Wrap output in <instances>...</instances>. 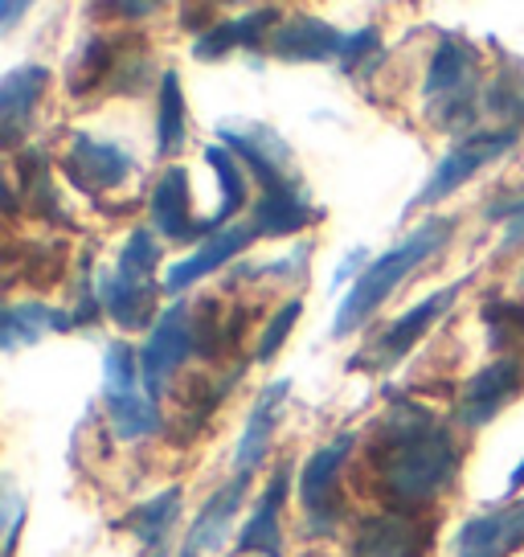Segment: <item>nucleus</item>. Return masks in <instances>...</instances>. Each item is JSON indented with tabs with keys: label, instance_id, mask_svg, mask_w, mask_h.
<instances>
[{
	"label": "nucleus",
	"instance_id": "nucleus-1",
	"mask_svg": "<svg viewBox=\"0 0 524 557\" xmlns=\"http://www.w3.org/2000/svg\"><path fill=\"white\" fill-rule=\"evenodd\" d=\"M369 468L389 508L422 512L451 492L463 468L459 438L431 406L394 398L369 435Z\"/></svg>",
	"mask_w": 524,
	"mask_h": 557
},
{
	"label": "nucleus",
	"instance_id": "nucleus-2",
	"mask_svg": "<svg viewBox=\"0 0 524 557\" xmlns=\"http://www.w3.org/2000/svg\"><path fill=\"white\" fill-rule=\"evenodd\" d=\"M451 238H454V218L431 213L426 222H419V226L406 234L402 243L389 246L382 259L369 262V271L357 278V283H352L349 296H345V304L336 308V320H333V336H336V341L361 329L369 315L377 312L385 299H389L394 292H398V287H402L406 275H410V271H419L426 259L442 255V250L451 246Z\"/></svg>",
	"mask_w": 524,
	"mask_h": 557
},
{
	"label": "nucleus",
	"instance_id": "nucleus-3",
	"mask_svg": "<svg viewBox=\"0 0 524 557\" xmlns=\"http://www.w3.org/2000/svg\"><path fill=\"white\" fill-rule=\"evenodd\" d=\"M422 90H426V115L438 127H454V123L475 120V103H479V53H475L472 41L442 34L438 50L431 53Z\"/></svg>",
	"mask_w": 524,
	"mask_h": 557
},
{
	"label": "nucleus",
	"instance_id": "nucleus-4",
	"mask_svg": "<svg viewBox=\"0 0 524 557\" xmlns=\"http://www.w3.org/2000/svg\"><path fill=\"white\" fill-rule=\"evenodd\" d=\"M103 406L111 418V431L123 443H136L160 431V406L144 389L140 348L111 341L103 352Z\"/></svg>",
	"mask_w": 524,
	"mask_h": 557
},
{
	"label": "nucleus",
	"instance_id": "nucleus-5",
	"mask_svg": "<svg viewBox=\"0 0 524 557\" xmlns=\"http://www.w3.org/2000/svg\"><path fill=\"white\" fill-rule=\"evenodd\" d=\"M352 447H357V435L345 431V435H336L333 443L315 447L312 459L299 471V508H303L312 533H333L336 521H340V512H345V500H340V471L349 463Z\"/></svg>",
	"mask_w": 524,
	"mask_h": 557
},
{
	"label": "nucleus",
	"instance_id": "nucleus-6",
	"mask_svg": "<svg viewBox=\"0 0 524 557\" xmlns=\"http://www.w3.org/2000/svg\"><path fill=\"white\" fill-rule=\"evenodd\" d=\"M472 283V275L467 278H459V283H447L442 292H431L426 299H419L410 312H402L398 320H389L373 341H369V352L365 357H352L349 366L352 369H389V366H398L410 348L419 345L426 332L435 329L442 315L451 312V304L459 296H463V287Z\"/></svg>",
	"mask_w": 524,
	"mask_h": 557
},
{
	"label": "nucleus",
	"instance_id": "nucleus-7",
	"mask_svg": "<svg viewBox=\"0 0 524 557\" xmlns=\"http://www.w3.org/2000/svg\"><path fill=\"white\" fill-rule=\"evenodd\" d=\"M516 144H521V132H516V127H496V132H479V136L459 139L451 152L438 160V169L431 173V181L410 197V209L447 201V197H451L454 189H463L484 164L500 160L504 152H512Z\"/></svg>",
	"mask_w": 524,
	"mask_h": 557
},
{
	"label": "nucleus",
	"instance_id": "nucleus-8",
	"mask_svg": "<svg viewBox=\"0 0 524 557\" xmlns=\"http://www.w3.org/2000/svg\"><path fill=\"white\" fill-rule=\"evenodd\" d=\"M217 139H222L226 152H234V157L250 169V176L262 185V193L299 181L296 152H291V144H287L275 127H266V123L229 120L217 127Z\"/></svg>",
	"mask_w": 524,
	"mask_h": 557
},
{
	"label": "nucleus",
	"instance_id": "nucleus-9",
	"mask_svg": "<svg viewBox=\"0 0 524 557\" xmlns=\"http://www.w3.org/2000/svg\"><path fill=\"white\" fill-rule=\"evenodd\" d=\"M192 352H197V345H192V308L185 299H176L157 315V324H152V332H148V341L140 348L144 389L160 401L164 385L180 373V366L189 361Z\"/></svg>",
	"mask_w": 524,
	"mask_h": 557
},
{
	"label": "nucleus",
	"instance_id": "nucleus-10",
	"mask_svg": "<svg viewBox=\"0 0 524 557\" xmlns=\"http://www.w3.org/2000/svg\"><path fill=\"white\" fill-rule=\"evenodd\" d=\"M524 394V357L521 352H504L496 357L491 366H484L479 373H472L463 389H459V401H454V422L467 426V431H479L488 426L491 418L504 410L508 401H516Z\"/></svg>",
	"mask_w": 524,
	"mask_h": 557
},
{
	"label": "nucleus",
	"instance_id": "nucleus-11",
	"mask_svg": "<svg viewBox=\"0 0 524 557\" xmlns=\"http://www.w3.org/2000/svg\"><path fill=\"white\" fill-rule=\"evenodd\" d=\"M62 173L74 189L83 193H111L120 189L123 181L136 176V157L111 144V139H99L90 132H74L71 144H66V157H62Z\"/></svg>",
	"mask_w": 524,
	"mask_h": 557
},
{
	"label": "nucleus",
	"instance_id": "nucleus-12",
	"mask_svg": "<svg viewBox=\"0 0 524 557\" xmlns=\"http://www.w3.org/2000/svg\"><path fill=\"white\" fill-rule=\"evenodd\" d=\"M352 557H431V524L406 508L369 512L357 529Z\"/></svg>",
	"mask_w": 524,
	"mask_h": 557
},
{
	"label": "nucleus",
	"instance_id": "nucleus-13",
	"mask_svg": "<svg viewBox=\"0 0 524 557\" xmlns=\"http://www.w3.org/2000/svg\"><path fill=\"white\" fill-rule=\"evenodd\" d=\"M524 545V500H512L504 508L475 512L459 524L454 549L459 557H508Z\"/></svg>",
	"mask_w": 524,
	"mask_h": 557
},
{
	"label": "nucleus",
	"instance_id": "nucleus-14",
	"mask_svg": "<svg viewBox=\"0 0 524 557\" xmlns=\"http://www.w3.org/2000/svg\"><path fill=\"white\" fill-rule=\"evenodd\" d=\"M259 238V230L250 226V222H234V226L217 230L213 238H205V243L192 250L189 259L173 262L169 271H164V292H173V296H180L185 287H192V283H201V278H210L213 271H222L229 259H238L246 246Z\"/></svg>",
	"mask_w": 524,
	"mask_h": 557
},
{
	"label": "nucleus",
	"instance_id": "nucleus-15",
	"mask_svg": "<svg viewBox=\"0 0 524 557\" xmlns=\"http://www.w3.org/2000/svg\"><path fill=\"white\" fill-rule=\"evenodd\" d=\"M345 37L336 25L320 17H287L275 25V34L266 37V50L283 58V62H340V50H345Z\"/></svg>",
	"mask_w": 524,
	"mask_h": 557
},
{
	"label": "nucleus",
	"instance_id": "nucleus-16",
	"mask_svg": "<svg viewBox=\"0 0 524 557\" xmlns=\"http://www.w3.org/2000/svg\"><path fill=\"white\" fill-rule=\"evenodd\" d=\"M148 218H152V230L164 234L169 243H192V238H201V222L192 218V189L185 164L164 169V176H160L152 197H148Z\"/></svg>",
	"mask_w": 524,
	"mask_h": 557
},
{
	"label": "nucleus",
	"instance_id": "nucleus-17",
	"mask_svg": "<svg viewBox=\"0 0 524 557\" xmlns=\"http://www.w3.org/2000/svg\"><path fill=\"white\" fill-rule=\"evenodd\" d=\"M246 487H250V475H234L229 484L217 487L210 500L201 505V512H197L192 529L185 533V545H180V554H176V557L217 554V549H222V545L229 541V524H234L238 508H242Z\"/></svg>",
	"mask_w": 524,
	"mask_h": 557
},
{
	"label": "nucleus",
	"instance_id": "nucleus-18",
	"mask_svg": "<svg viewBox=\"0 0 524 557\" xmlns=\"http://www.w3.org/2000/svg\"><path fill=\"white\" fill-rule=\"evenodd\" d=\"M50 87V70L46 66H17L0 78V144L17 148V139L29 132L34 107L41 103V95Z\"/></svg>",
	"mask_w": 524,
	"mask_h": 557
},
{
	"label": "nucleus",
	"instance_id": "nucleus-19",
	"mask_svg": "<svg viewBox=\"0 0 524 557\" xmlns=\"http://www.w3.org/2000/svg\"><path fill=\"white\" fill-rule=\"evenodd\" d=\"M324 218V209H315L308 201V193L299 181L291 185H279V189H266L254 206V218L250 226L259 230V238H291L303 226H315Z\"/></svg>",
	"mask_w": 524,
	"mask_h": 557
},
{
	"label": "nucleus",
	"instance_id": "nucleus-20",
	"mask_svg": "<svg viewBox=\"0 0 524 557\" xmlns=\"http://www.w3.org/2000/svg\"><path fill=\"white\" fill-rule=\"evenodd\" d=\"M287 480H291V463H283L271 484L262 492L259 508L250 512V521L238 533V554H259V557H283V505H287Z\"/></svg>",
	"mask_w": 524,
	"mask_h": 557
},
{
	"label": "nucleus",
	"instance_id": "nucleus-21",
	"mask_svg": "<svg viewBox=\"0 0 524 557\" xmlns=\"http://www.w3.org/2000/svg\"><path fill=\"white\" fill-rule=\"evenodd\" d=\"M287 394H291V385L279 377V382H271L259 398H254L250 414H246V431H242V438H238V451H234V475H250V471L262 468V459L271 451L275 422H279V406Z\"/></svg>",
	"mask_w": 524,
	"mask_h": 557
},
{
	"label": "nucleus",
	"instance_id": "nucleus-22",
	"mask_svg": "<svg viewBox=\"0 0 524 557\" xmlns=\"http://www.w3.org/2000/svg\"><path fill=\"white\" fill-rule=\"evenodd\" d=\"M176 517H180V487H164L152 500H144L140 508H132L120 521V529H127L132 537L140 541L144 557H164L169 549V533H173Z\"/></svg>",
	"mask_w": 524,
	"mask_h": 557
},
{
	"label": "nucleus",
	"instance_id": "nucleus-23",
	"mask_svg": "<svg viewBox=\"0 0 524 557\" xmlns=\"http://www.w3.org/2000/svg\"><path fill=\"white\" fill-rule=\"evenodd\" d=\"M205 164H210L213 176H217L222 201H217V209H213L210 218L201 222V243H205V238H213L217 230L234 226L238 209L246 206V189H250V176H246L242 160L234 157V152H226L222 144H210V148H205Z\"/></svg>",
	"mask_w": 524,
	"mask_h": 557
},
{
	"label": "nucleus",
	"instance_id": "nucleus-24",
	"mask_svg": "<svg viewBox=\"0 0 524 557\" xmlns=\"http://www.w3.org/2000/svg\"><path fill=\"white\" fill-rule=\"evenodd\" d=\"M4 348L13 352L21 345H34L50 332H71L74 329V312H62V308H50V304H37V299H21V304H9L4 308Z\"/></svg>",
	"mask_w": 524,
	"mask_h": 557
},
{
	"label": "nucleus",
	"instance_id": "nucleus-25",
	"mask_svg": "<svg viewBox=\"0 0 524 557\" xmlns=\"http://www.w3.org/2000/svg\"><path fill=\"white\" fill-rule=\"evenodd\" d=\"M160 287H123L111 275H99V299H103V312L120 324V329H144L157 312Z\"/></svg>",
	"mask_w": 524,
	"mask_h": 557
},
{
	"label": "nucleus",
	"instance_id": "nucleus-26",
	"mask_svg": "<svg viewBox=\"0 0 524 557\" xmlns=\"http://www.w3.org/2000/svg\"><path fill=\"white\" fill-rule=\"evenodd\" d=\"M157 267H160L157 230L140 226V230H132V238L123 243L120 262H115L111 278L123 283V287H164V283H157Z\"/></svg>",
	"mask_w": 524,
	"mask_h": 557
},
{
	"label": "nucleus",
	"instance_id": "nucleus-27",
	"mask_svg": "<svg viewBox=\"0 0 524 557\" xmlns=\"http://www.w3.org/2000/svg\"><path fill=\"white\" fill-rule=\"evenodd\" d=\"M189 136V120H185V95H180V78L176 70H164L160 78V111H157V152L173 160L185 148Z\"/></svg>",
	"mask_w": 524,
	"mask_h": 557
},
{
	"label": "nucleus",
	"instance_id": "nucleus-28",
	"mask_svg": "<svg viewBox=\"0 0 524 557\" xmlns=\"http://www.w3.org/2000/svg\"><path fill=\"white\" fill-rule=\"evenodd\" d=\"M479 315H484L496 348H504V352L524 348V304H516V299H491V304H484Z\"/></svg>",
	"mask_w": 524,
	"mask_h": 557
},
{
	"label": "nucleus",
	"instance_id": "nucleus-29",
	"mask_svg": "<svg viewBox=\"0 0 524 557\" xmlns=\"http://www.w3.org/2000/svg\"><path fill=\"white\" fill-rule=\"evenodd\" d=\"M111 50H115V46H111L107 37H90L71 70V95H90V90H99V83L107 78V66L115 62V53Z\"/></svg>",
	"mask_w": 524,
	"mask_h": 557
},
{
	"label": "nucleus",
	"instance_id": "nucleus-30",
	"mask_svg": "<svg viewBox=\"0 0 524 557\" xmlns=\"http://www.w3.org/2000/svg\"><path fill=\"white\" fill-rule=\"evenodd\" d=\"M25 193H29V209H34V218H46V222H66V213L58 206V189L50 185V176H46V157H25Z\"/></svg>",
	"mask_w": 524,
	"mask_h": 557
},
{
	"label": "nucleus",
	"instance_id": "nucleus-31",
	"mask_svg": "<svg viewBox=\"0 0 524 557\" xmlns=\"http://www.w3.org/2000/svg\"><path fill=\"white\" fill-rule=\"evenodd\" d=\"M299 312H303V304L299 299H287L279 312L271 315V324L262 329V336H259V345H254V361H275L279 357V348L287 345V336H291V329L299 324Z\"/></svg>",
	"mask_w": 524,
	"mask_h": 557
},
{
	"label": "nucleus",
	"instance_id": "nucleus-32",
	"mask_svg": "<svg viewBox=\"0 0 524 557\" xmlns=\"http://www.w3.org/2000/svg\"><path fill=\"white\" fill-rule=\"evenodd\" d=\"M229 50H242V25H238V17L217 21V25H210L205 34L192 41V58H201V62H217Z\"/></svg>",
	"mask_w": 524,
	"mask_h": 557
},
{
	"label": "nucleus",
	"instance_id": "nucleus-33",
	"mask_svg": "<svg viewBox=\"0 0 524 557\" xmlns=\"http://www.w3.org/2000/svg\"><path fill=\"white\" fill-rule=\"evenodd\" d=\"M488 222H508L504 250H512L516 243H524V193L521 197H508V201L488 206Z\"/></svg>",
	"mask_w": 524,
	"mask_h": 557
},
{
	"label": "nucleus",
	"instance_id": "nucleus-34",
	"mask_svg": "<svg viewBox=\"0 0 524 557\" xmlns=\"http://www.w3.org/2000/svg\"><path fill=\"white\" fill-rule=\"evenodd\" d=\"M21 521H25V505H21L17 487H4V557L17 554Z\"/></svg>",
	"mask_w": 524,
	"mask_h": 557
},
{
	"label": "nucleus",
	"instance_id": "nucleus-35",
	"mask_svg": "<svg viewBox=\"0 0 524 557\" xmlns=\"http://www.w3.org/2000/svg\"><path fill=\"white\" fill-rule=\"evenodd\" d=\"M369 50H377V29L349 34L345 37V50H340V70H357L369 58Z\"/></svg>",
	"mask_w": 524,
	"mask_h": 557
},
{
	"label": "nucleus",
	"instance_id": "nucleus-36",
	"mask_svg": "<svg viewBox=\"0 0 524 557\" xmlns=\"http://www.w3.org/2000/svg\"><path fill=\"white\" fill-rule=\"evenodd\" d=\"M21 13H25V4H4V13H0V17H4V25H0V29H4V34H9V29H13V25H17V17Z\"/></svg>",
	"mask_w": 524,
	"mask_h": 557
},
{
	"label": "nucleus",
	"instance_id": "nucleus-37",
	"mask_svg": "<svg viewBox=\"0 0 524 557\" xmlns=\"http://www.w3.org/2000/svg\"><path fill=\"white\" fill-rule=\"evenodd\" d=\"M521 487H524V459L516 463V468H512V475H508V496H516Z\"/></svg>",
	"mask_w": 524,
	"mask_h": 557
},
{
	"label": "nucleus",
	"instance_id": "nucleus-38",
	"mask_svg": "<svg viewBox=\"0 0 524 557\" xmlns=\"http://www.w3.org/2000/svg\"><path fill=\"white\" fill-rule=\"evenodd\" d=\"M521 287H524V271H521Z\"/></svg>",
	"mask_w": 524,
	"mask_h": 557
}]
</instances>
